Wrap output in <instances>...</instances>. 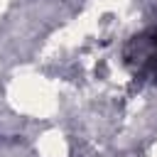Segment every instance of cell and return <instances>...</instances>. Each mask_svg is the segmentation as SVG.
Wrapping results in <instances>:
<instances>
[{"instance_id": "1", "label": "cell", "mask_w": 157, "mask_h": 157, "mask_svg": "<svg viewBox=\"0 0 157 157\" xmlns=\"http://www.w3.org/2000/svg\"><path fill=\"white\" fill-rule=\"evenodd\" d=\"M123 56H125V64L137 74L155 71L157 69V27L135 34L125 44Z\"/></svg>"}]
</instances>
